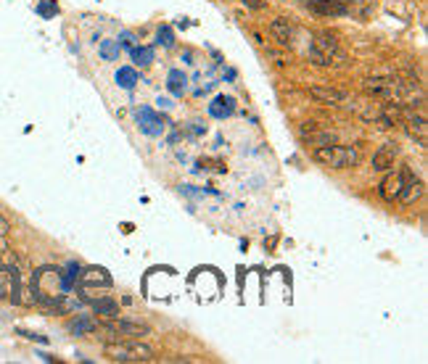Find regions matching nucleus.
<instances>
[{
    "label": "nucleus",
    "mask_w": 428,
    "mask_h": 364,
    "mask_svg": "<svg viewBox=\"0 0 428 364\" xmlns=\"http://www.w3.org/2000/svg\"><path fill=\"white\" fill-rule=\"evenodd\" d=\"M32 298L37 304H43L48 312H69L74 304L69 301V293L74 291V285L66 280L64 270L59 267H40L32 275Z\"/></svg>",
    "instance_id": "1"
},
{
    "label": "nucleus",
    "mask_w": 428,
    "mask_h": 364,
    "mask_svg": "<svg viewBox=\"0 0 428 364\" xmlns=\"http://www.w3.org/2000/svg\"><path fill=\"white\" fill-rule=\"evenodd\" d=\"M104 356L111 359V362H122V364H141V362H154L156 351L151 346L141 343L138 338H130V341H111L104 346Z\"/></svg>",
    "instance_id": "2"
},
{
    "label": "nucleus",
    "mask_w": 428,
    "mask_h": 364,
    "mask_svg": "<svg viewBox=\"0 0 428 364\" xmlns=\"http://www.w3.org/2000/svg\"><path fill=\"white\" fill-rule=\"evenodd\" d=\"M312 159L322 166H331V169H349V166H355L357 161H359V153H357V148L331 143V145H320V148H315Z\"/></svg>",
    "instance_id": "3"
},
{
    "label": "nucleus",
    "mask_w": 428,
    "mask_h": 364,
    "mask_svg": "<svg viewBox=\"0 0 428 364\" xmlns=\"http://www.w3.org/2000/svg\"><path fill=\"white\" fill-rule=\"evenodd\" d=\"M309 59L318 66H331V64H338L344 61V53L338 48V40L331 32H320L312 40V48H309Z\"/></svg>",
    "instance_id": "4"
},
{
    "label": "nucleus",
    "mask_w": 428,
    "mask_h": 364,
    "mask_svg": "<svg viewBox=\"0 0 428 364\" xmlns=\"http://www.w3.org/2000/svg\"><path fill=\"white\" fill-rule=\"evenodd\" d=\"M74 285H80V293H83L85 301L95 298V291H108L111 288V275H108L104 267H87V270H80V277Z\"/></svg>",
    "instance_id": "5"
},
{
    "label": "nucleus",
    "mask_w": 428,
    "mask_h": 364,
    "mask_svg": "<svg viewBox=\"0 0 428 364\" xmlns=\"http://www.w3.org/2000/svg\"><path fill=\"white\" fill-rule=\"evenodd\" d=\"M98 330L106 333V338H114V341H130V338L151 335V330L138 325V322H122V319L117 322V317H114V322H106V325L98 322Z\"/></svg>",
    "instance_id": "6"
},
{
    "label": "nucleus",
    "mask_w": 428,
    "mask_h": 364,
    "mask_svg": "<svg viewBox=\"0 0 428 364\" xmlns=\"http://www.w3.org/2000/svg\"><path fill=\"white\" fill-rule=\"evenodd\" d=\"M420 198H423V180L415 177L413 169H407V175H404V185H402V190H399L397 201H399L402 206H410V203H415V201H420Z\"/></svg>",
    "instance_id": "7"
},
{
    "label": "nucleus",
    "mask_w": 428,
    "mask_h": 364,
    "mask_svg": "<svg viewBox=\"0 0 428 364\" xmlns=\"http://www.w3.org/2000/svg\"><path fill=\"white\" fill-rule=\"evenodd\" d=\"M299 135H301V140L309 143V145H331V143H336V132H331V129H320L315 122H307V124H301L299 127Z\"/></svg>",
    "instance_id": "8"
},
{
    "label": "nucleus",
    "mask_w": 428,
    "mask_h": 364,
    "mask_svg": "<svg viewBox=\"0 0 428 364\" xmlns=\"http://www.w3.org/2000/svg\"><path fill=\"white\" fill-rule=\"evenodd\" d=\"M404 129H407V135L413 138V140L420 145V148H426L428 145V124H426V117L423 114H404Z\"/></svg>",
    "instance_id": "9"
},
{
    "label": "nucleus",
    "mask_w": 428,
    "mask_h": 364,
    "mask_svg": "<svg viewBox=\"0 0 428 364\" xmlns=\"http://www.w3.org/2000/svg\"><path fill=\"white\" fill-rule=\"evenodd\" d=\"M309 95L322 106H346L349 103V93L336 90V87H309Z\"/></svg>",
    "instance_id": "10"
},
{
    "label": "nucleus",
    "mask_w": 428,
    "mask_h": 364,
    "mask_svg": "<svg viewBox=\"0 0 428 364\" xmlns=\"http://www.w3.org/2000/svg\"><path fill=\"white\" fill-rule=\"evenodd\" d=\"M309 8L320 16H346L352 11V0H312Z\"/></svg>",
    "instance_id": "11"
},
{
    "label": "nucleus",
    "mask_w": 428,
    "mask_h": 364,
    "mask_svg": "<svg viewBox=\"0 0 428 364\" xmlns=\"http://www.w3.org/2000/svg\"><path fill=\"white\" fill-rule=\"evenodd\" d=\"M397 159H399V145L397 143H383L376 156H373V169L376 172H386V169H392L397 164Z\"/></svg>",
    "instance_id": "12"
},
{
    "label": "nucleus",
    "mask_w": 428,
    "mask_h": 364,
    "mask_svg": "<svg viewBox=\"0 0 428 364\" xmlns=\"http://www.w3.org/2000/svg\"><path fill=\"white\" fill-rule=\"evenodd\" d=\"M404 175H407V166H402V169H397V172H392V175L386 177L378 188L380 198L397 201V196H399V190H402V185H404Z\"/></svg>",
    "instance_id": "13"
},
{
    "label": "nucleus",
    "mask_w": 428,
    "mask_h": 364,
    "mask_svg": "<svg viewBox=\"0 0 428 364\" xmlns=\"http://www.w3.org/2000/svg\"><path fill=\"white\" fill-rule=\"evenodd\" d=\"M135 119H138V127H141V132L151 135V138L162 135V129H164V122L156 117L151 108H145V106L135 111Z\"/></svg>",
    "instance_id": "14"
},
{
    "label": "nucleus",
    "mask_w": 428,
    "mask_h": 364,
    "mask_svg": "<svg viewBox=\"0 0 428 364\" xmlns=\"http://www.w3.org/2000/svg\"><path fill=\"white\" fill-rule=\"evenodd\" d=\"M270 35H273V40L278 43V45L288 48L291 43H294V24L288 22L285 16H278V19L270 24Z\"/></svg>",
    "instance_id": "15"
},
{
    "label": "nucleus",
    "mask_w": 428,
    "mask_h": 364,
    "mask_svg": "<svg viewBox=\"0 0 428 364\" xmlns=\"http://www.w3.org/2000/svg\"><path fill=\"white\" fill-rule=\"evenodd\" d=\"M236 111V101L233 98H225V95H220V98H214L212 103H209V114L214 119H225L230 117Z\"/></svg>",
    "instance_id": "16"
},
{
    "label": "nucleus",
    "mask_w": 428,
    "mask_h": 364,
    "mask_svg": "<svg viewBox=\"0 0 428 364\" xmlns=\"http://www.w3.org/2000/svg\"><path fill=\"white\" fill-rule=\"evenodd\" d=\"M69 333L71 335H90V333H98V322H95L93 317H77V319H71L69 325Z\"/></svg>",
    "instance_id": "17"
},
{
    "label": "nucleus",
    "mask_w": 428,
    "mask_h": 364,
    "mask_svg": "<svg viewBox=\"0 0 428 364\" xmlns=\"http://www.w3.org/2000/svg\"><path fill=\"white\" fill-rule=\"evenodd\" d=\"M166 87H169V93L172 95H183L185 93V87H188V77H185L180 69H172L169 71V77H166Z\"/></svg>",
    "instance_id": "18"
},
{
    "label": "nucleus",
    "mask_w": 428,
    "mask_h": 364,
    "mask_svg": "<svg viewBox=\"0 0 428 364\" xmlns=\"http://www.w3.org/2000/svg\"><path fill=\"white\" fill-rule=\"evenodd\" d=\"M93 309H95V314H104V317H108V319L119 317V304L117 301H111V298H95Z\"/></svg>",
    "instance_id": "19"
},
{
    "label": "nucleus",
    "mask_w": 428,
    "mask_h": 364,
    "mask_svg": "<svg viewBox=\"0 0 428 364\" xmlns=\"http://www.w3.org/2000/svg\"><path fill=\"white\" fill-rule=\"evenodd\" d=\"M117 82H119V87H124V90H132V87H135V82H138V74H135V69L124 66V69L117 71Z\"/></svg>",
    "instance_id": "20"
},
{
    "label": "nucleus",
    "mask_w": 428,
    "mask_h": 364,
    "mask_svg": "<svg viewBox=\"0 0 428 364\" xmlns=\"http://www.w3.org/2000/svg\"><path fill=\"white\" fill-rule=\"evenodd\" d=\"M132 61L138 66H148L154 61V48H132Z\"/></svg>",
    "instance_id": "21"
},
{
    "label": "nucleus",
    "mask_w": 428,
    "mask_h": 364,
    "mask_svg": "<svg viewBox=\"0 0 428 364\" xmlns=\"http://www.w3.org/2000/svg\"><path fill=\"white\" fill-rule=\"evenodd\" d=\"M117 53H119V43H111V40H104V43H101V56L106 61H111Z\"/></svg>",
    "instance_id": "22"
},
{
    "label": "nucleus",
    "mask_w": 428,
    "mask_h": 364,
    "mask_svg": "<svg viewBox=\"0 0 428 364\" xmlns=\"http://www.w3.org/2000/svg\"><path fill=\"white\" fill-rule=\"evenodd\" d=\"M159 45H164V48L175 45V37H172V29H169V27H159Z\"/></svg>",
    "instance_id": "23"
},
{
    "label": "nucleus",
    "mask_w": 428,
    "mask_h": 364,
    "mask_svg": "<svg viewBox=\"0 0 428 364\" xmlns=\"http://www.w3.org/2000/svg\"><path fill=\"white\" fill-rule=\"evenodd\" d=\"M8 251V222L0 217V254Z\"/></svg>",
    "instance_id": "24"
},
{
    "label": "nucleus",
    "mask_w": 428,
    "mask_h": 364,
    "mask_svg": "<svg viewBox=\"0 0 428 364\" xmlns=\"http://www.w3.org/2000/svg\"><path fill=\"white\" fill-rule=\"evenodd\" d=\"M246 8H254V11H262L264 6H267V0H241Z\"/></svg>",
    "instance_id": "25"
},
{
    "label": "nucleus",
    "mask_w": 428,
    "mask_h": 364,
    "mask_svg": "<svg viewBox=\"0 0 428 364\" xmlns=\"http://www.w3.org/2000/svg\"><path fill=\"white\" fill-rule=\"evenodd\" d=\"M19 333H22L24 338H29V341H40V343H45V341H48L45 335H37V333H24V330H19Z\"/></svg>",
    "instance_id": "26"
}]
</instances>
